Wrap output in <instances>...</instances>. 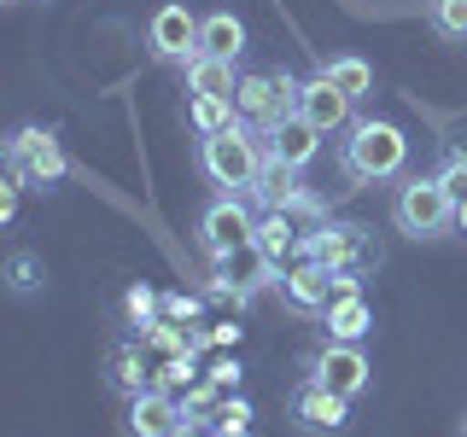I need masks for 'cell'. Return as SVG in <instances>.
Here are the masks:
<instances>
[{
	"instance_id": "cell-1",
	"label": "cell",
	"mask_w": 467,
	"mask_h": 437,
	"mask_svg": "<svg viewBox=\"0 0 467 437\" xmlns=\"http://www.w3.org/2000/svg\"><path fill=\"white\" fill-rule=\"evenodd\" d=\"M263 164H269V140H263L252 123H228L223 135H199V169L234 198L257 187Z\"/></svg>"
},
{
	"instance_id": "cell-2",
	"label": "cell",
	"mask_w": 467,
	"mask_h": 437,
	"mask_svg": "<svg viewBox=\"0 0 467 437\" xmlns=\"http://www.w3.org/2000/svg\"><path fill=\"white\" fill-rule=\"evenodd\" d=\"M409 164V135L386 117H368V123H350V140H345V175L362 187L374 181H398Z\"/></svg>"
},
{
	"instance_id": "cell-3",
	"label": "cell",
	"mask_w": 467,
	"mask_h": 437,
	"mask_svg": "<svg viewBox=\"0 0 467 437\" xmlns=\"http://www.w3.org/2000/svg\"><path fill=\"white\" fill-rule=\"evenodd\" d=\"M298 94L304 82L286 76V70H240V87H234V117L252 123L257 135H269L281 117L298 111Z\"/></svg>"
},
{
	"instance_id": "cell-4",
	"label": "cell",
	"mask_w": 467,
	"mask_h": 437,
	"mask_svg": "<svg viewBox=\"0 0 467 437\" xmlns=\"http://www.w3.org/2000/svg\"><path fill=\"white\" fill-rule=\"evenodd\" d=\"M391 216H398V228L409 233V239H432V233H444L450 222H456V198L444 193L438 175H415V181L398 187Z\"/></svg>"
},
{
	"instance_id": "cell-5",
	"label": "cell",
	"mask_w": 467,
	"mask_h": 437,
	"mask_svg": "<svg viewBox=\"0 0 467 437\" xmlns=\"http://www.w3.org/2000/svg\"><path fill=\"white\" fill-rule=\"evenodd\" d=\"M310 257L327 262L333 274H345V269H350V274H374L386 251H379L374 228H362V222H327V228L310 239Z\"/></svg>"
},
{
	"instance_id": "cell-6",
	"label": "cell",
	"mask_w": 467,
	"mask_h": 437,
	"mask_svg": "<svg viewBox=\"0 0 467 437\" xmlns=\"http://www.w3.org/2000/svg\"><path fill=\"white\" fill-rule=\"evenodd\" d=\"M65 146H58L47 128H18V135L6 140V175H18L24 187H53L58 175H65Z\"/></svg>"
},
{
	"instance_id": "cell-7",
	"label": "cell",
	"mask_w": 467,
	"mask_h": 437,
	"mask_svg": "<svg viewBox=\"0 0 467 437\" xmlns=\"http://www.w3.org/2000/svg\"><path fill=\"white\" fill-rule=\"evenodd\" d=\"M199 239H204V251H211V257H228V251H240V245L257 239V216L245 210L234 193H223L211 210L199 216Z\"/></svg>"
},
{
	"instance_id": "cell-8",
	"label": "cell",
	"mask_w": 467,
	"mask_h": 437,
	"mask_svg": "<svg viewBox=\"0 0 467 437\" xmlns=\"http://www.w3.org/2000/svg\"><path fill=\"white\" fill-rule=\"evenodd\" d=\"M281 298L298 315H327V303H333V269H327V262H316V257H292L286 269H281Z\"/></svg>"
},
{
	"instance_id": "cell-9",
	"label": "cell",
	"mask_w": 467,
	"mask_h": 437,
	"mask_svg": "<svg viewBox=\"0 0 467 437\" xmlns=\"http://www.w3.org/2000/svg\"><path fill=\"white\" fill-rule=\"evenodd\" d=\"M216 262V274L211 280H223V286H234V291H263V286H281V262H275L263 245L252 239V245H240V251H228V257H211Z\"/></svg>"
},
{
	"instance_id": "cell-10",
	"label": "cell",
	"mask_w": 467,
	"mask_h": 437,
	"mask_svg": "<svg viewBox=\"0 0 467 437\" xmlns=\"http://www.w3.org/2000/svg\"><path fill=\"white\" fill-rule=\"evenodd\" d=\"M146 41H152L158 58H182V65H187V58H199V18H193L187 6H175V0H170V6L152 12Z\"/></svg>"
},
{
	"instance_id": "cell-11",
	"label": "cell",
	"mask_w": 467,
	"mask_h": 437,
	"mask_svg": "<svg viewBox=\"0 0 467 437\" xmlns=\"http://www.w3.org/2000/svg\"><path fill=\"white\" fill-rule=\"evenodd\" d=\"M316 379L327 391H339V397H362L374 368H368V356H362V344H333L327 339V350L316 356Z\"/></svg>"
},
{
	"instance_id": "cell-12",
	"label": "cell",
	"mask_w": 467,
	"mask_h": 437,
	"mask_svg": "<svg viewBox=\"0 0 467 437\" xmlns=\"http://www.w3.org/2000/svg\"><path fill=\"white\" fill-rule=\"evenodd\" d=\"M292 420H298L304 432L327 437V432H339L350 420V397H339V391H327L321 379H310V385L292 391Z\"/></svg>"
},
{
	"instance_id": "cell-13",
	"label": "cell",
	"mask_w": 467,
	"mask_h": 437,
	"mask_svg": "<svg viewBox=\"0 0 467 437\" xmlns=\"http://www.w3.org/2000/svg\"><path fill=\"white\" fill-rule=\"evenodd\" d=\"M187 426V408L182 397H170V391H140V397H129V437H175Z\"/></svg>"
},
{
	"instance_id": "cell-14",
	"label": "cell",
	"mask_w": 467,
	"mask_h": 437,
	"mask_svg": "<svg viewBox=\"0 0 467 437\" xmlns=\"http://www.w3.org/2000/svg\"><path fill=\"white\" fill-rule=\"evenodd\" d=\"M350 106H357V99H350V94H339L327 70H316V76L304 82V94H298V111L310 117V123L321 128V135H339V128H350Z\"/></svg>"
},
{
	"instance_id": "cell-15",
	"label": "cell",
	"mask_w": 467,
	"mask_h": 437,
	"mask_svg": "<svg viewBox=\"0 0 467 437\" xmlns=\"http://www.w3.org/2000/svg\"><path fill=\"white\" fill-rule=\"evenodd\" d=\"M263 140H269V158H281V164L304 169V164H310V158L321 152V140H327V135H321V128H316L304 111H292V117H281V123H275Z\"/></svg>"
},
{
	"instance_id": "cell-16",
	"label": "cell",
	"mask_w": 467,
	"mask_h": 437,
	"mask_svg": "<svg viewBox=\"0 0 467 437\" xmlns=\"http://www.w3.org/2000/svg\"><path fill=\"white\" fill-rule=\"evenodd\" d=\"M111 385L123 391V397H140V391H152V350H146L140 339L111 350Z\"/></svg>"
},
{
	"instance_id": "cell-17",
	"label": "cell",
	"mask_w": 467,
	"mask_h": 437,
	"mask_svg": "<svg viewBox=\"0 0 467 437\" xmlns=\"http://www.w3.org/2000/svg\"><path fill=\"white\" fill-rule=\"evenodd\" d=\"M327 339L333 344H362L374 332V310H368V298H339V303H327Z\"/></svg>"
},
{
	"instance_id": "cell-18",
	"label": "cell",
	"mask_w": 467,
	"mask_h": 437,
	"mask_svg": "<svg viewBox=\"0 0 467 437\" xmlns=\"http://www.w3.org/2000/svg\"><path fill=\"white\" fill-rule=\"evenodd\" d=\"M199 53L204 58H240L245 53V24L234 12H211L199 18Z\"/></svg>"
},
{
	"instance_id": "cell-19",
	"label": "cell",
	"mask_w": 467,
	"mask_h": 437,
	"mask_svg": "<svg viewBox=\"0 0 467 437\" xmlns=\"http://www.w3.org/2000/svg\"><path fill=\"white\" fill-rule=\"evenodd\" d=\"M234 87H240V70H234V58H187V94H211V99H234Z\"/></svg>"
},
{
	"instance_id": "cell-20",
	"label": "cell",
	"mask_w": 467,
	"mask_h": 437,
	"mask_svg": "<svg viewBox=\"0 0 467 437\" xmlns=\"http://www.w3.org/2000/svg\"><path fill=\"white\" fill-rule=\"evenodd\" d=\"M298 239H304V233H298V222H292L286 210H263V216H257V245H263L275 262H281V269L298 257Z\"/></svg>"
},
{
	"instance_id": "cell-21",
	"label": "cell",
	"mask_w": 467,
	"mask_h": 437,
	"mask_svg": "<svg viewBox=\"0 0 467 437\" xmlns=\"http://www.w3.org/2000/svg\"><path fill=\"white\" fill-rule=\"evenodd\" d=\"M252 193H257V204H263V210H286V204L298 198L304 187H298V169H292V164H281V158H269Z\"/></svg>"
},
{
	"instance_id": "cell-22",
	"label": "cell",
	"mask_w": 467,
	"mask_h": 437,
	"mask_svg": "<svg viewBox=\"0 0 467 437\" xmlns=\"http://www.w3.org/2000/svg\"><path fill=\"white\" fill-rule=\"evenodd\" d=\"M199 379H204V373H199L193 356H158V361H152V385L170 391V397H187Z\"/></svg>"
},
{
	"instance_id": "cell-23",
	"label": "cell",
	"mask_w": 467,
	"mask_h": 437,
	"mask_svg": "<svg viewBox=\"0 0 467 437\" xmlns=\"http://www.w3.org/2000/svg\"><path fill=\"white\" fill-rule=\"evenodd\" d=\"M187 123H193L199 135H223L228 123H240V117H234V99H211V94H187Z\"/></svg>"
},
{
	"instance_id": "cell-24",
	"label": "cell",
	"mask_w": 467,
	"mask_h": 437,
	"mask_svg": "<svg viewBox=\"0 0 467 437\" xmlns=\"http://www.w3.org/2000/svg\"><path fill=\"white\" fill-rule=\"evenodd\" d=\"M223 402H228L223 391H216L211 379H199V385L182 397V408H187V426H204V432H211V426H216V414H223Z\"/></svg>"
},
{
	"instance_id": "cell-25",
	"label": "cell",
	"mask_w": 467,
	"mask_h": 437,
	"mask_svg": "<svg viewBox=\"0 0 467 437\" xmlns=\"http://www.w3.org/2000/svg\"><path fill=\"white\" fill-rule=\"evenodd\" d=\"M321 70H327V76H333V87H339V94H350V99H362V94L374 87V70L362 65V58H350V53H345V58H327Z\"/></svg>"
},
{
	"instance_id": "cell-26",
	"label": "cell",
	"mask_w": 467,
	"mask_h": 437,
	"mask_svg": "<svg viewBox=\"0 0 467 437\" xmlns=\"http://www.w3.org/2000/svg\"><path fill=\"white\" fill-rule=\"evenodd\" d=\"M123 315H129V327H152V320L164 315V291H152V286H129Z\"/></svg>"
},
{
	"instance_id": "cell-27",
	"label": "cell",
	"mask_w": 467,
	"mask_h": 437,
	"mask_svg": "<svg viewBox=\"0 0 467 437\" xmlns=\"http://www.w3.org/2000/svg\"><path fill=\"white\" fill-rule=\"evenodd\" d=\"M432 29L450 41H467V0H432Z\"/></svg>"
},
{
	"instance_id": "cell-28",
	"label": "cell",
	"mask_w": 467,
	"mask_h": 437,
	"mask_svg": "<svg viewBox=\"0 0 467 437\" xmlns=\"http://www.w3.org/2000/svg\"><path fill=\"white\" fill-rule=\"evenodd\" d=\"M211 432H216V437H245V432H252V402H245V397L223 402V414H216Z\"/></svg>"
},
{
	"instance_id": "cell-29",
	"label": "cell",
	"mask_w": 467,
	"mask_h": 437,
	"mask_svg": "<svg viewBox=\"0 0 467 437\" xmlns=\"http://www.w3.org/2000/svg\"><path fill=\"white\" fill-rule=\"evenodd\" d=\"M6 280H12V291H18V298H29V291L41 286V262L29 257V251H12V262H6Z\"/></svg>"
},
{
	"instance_id": "cell-30",
	"label": "cell",
	"mask_w": 467,
	"mask_h": 437,
	"mask_svg": "<svg viewBox=\"0 0 467 437\" xmlns=\"http://www.w3.org/2000/svg\"><path fill=\"white\" fill-rule=\"evenodd\" d=\"M438 181H444V193L456 204H467V152H450L444 169H438Z\"/></svg>"
},
{
	"instance_id": "cell-31",
	"label": "cell",
	"mask_w": 467,
	"mask_h": 437,
	"mask_svg": "<svg viewBox=\"0 0 467 437\" xmlns=\"http://www.w3.org/2000/svg\"><path fill=\"white\" fill-rule=\"evenodd\" d=\"M204 379H211V385L216 391H223V397L234 402V397H240V361H234V356H216L211 361V368H204Z\"/></svg>"
},
{
	"instance_id": "cell-32",
	"label": "cell",
	"mask_w": 467,
	"mask_h": 437,
	"mask_svg": "<svg viewBox=\"0 0 467 437\" xmlns=\"http://www.w3.org/2000/svg\"><path fill=\"white\" fill-rule=\"evenodd\" d=\"M164 315L170 320H199V298L193 291H164Z\"/></svg>"
},
{
	"instance_id": "cell-33",
	"label": "cell",
	"mask_w": 467,
	"mask_h": 437,
	"mask_svg": "<svg viewBox=\"0 0 467 437\" xmlns=\"http://www.w3.org/2000/svg\"><path fill=\"white\" fill-rule=\"evenodd\" d=\"M18 193H24V181H18V175H6V187H0V222L18 216Z\"/></svg>"
},
{
	"instance_id": "cell-34",
	"label": "cell",
	"mask_w": 467,
	"mask_h": 437,
	"mask_svg": "<svg viewBox=\"0 0 467 437\" xmlns=\"http://www.w3.org/2000/svg\"><path fill=\"white\" fill-rule=\"evenodd\" d=\"M211 344L216 350H234V344H240V327H234V320H216V327H211Z\"/></svg>"
},
{
	"instance_id": "cell-35",
	"label": "cell",
	"mask_w": 467,
	"mask_h": 437,
	"mask_svg": "<svg viewBox=\"0 0 467 437\" xmlns=\"http://www.w3.org/2000/svg\"><path fill=\"white\" fill-rule=\"evenodd\" d=\"M175 437H216V432H204V426H182Z\"/></svg>"
},
{
	"instance_id": "cell-36",
	"label": "cell",
	"mask_w": 467,
	"mask_h": 437,
	"mask_svg": "<svg viewBox=\"0 0 467 437\" xmlns=\"http://www.w3.org/2000/svg\"><path fill=\"white\" fill-rule=\"evenodd\" d=\"M456 228H462V233H467V204H456Z\"/></svg>"
}]
</instances>
